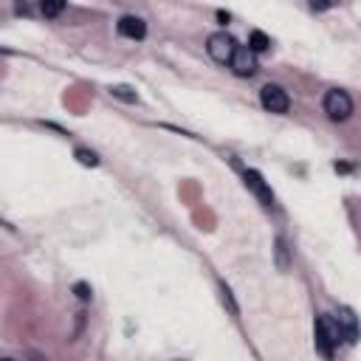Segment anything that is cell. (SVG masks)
I'll return each instance as SVG.
<instances>
[{
	"label": "cell",
	"instance_id": "10",
	"mask_svg": "<svg viewBox=\"0 0 361 361\" xmlns=\"http://www.w3.org/2000/svg\"><path fill=\"white\" fill-rule=\"evenodd\" d=\"M40 9L45 17H60L65 9V0H40Z\"/></svg>",
	"mask_w": 361,
	"mask_h": 361
},
{
	"label": "cell",
	"instance_id": "9",
	"mask_svg": "<svg viewBox=\"0 0 361 361\" xmlns=\"http://www.w3.org/2000/svg\"><path fill=\"white\" fill-rule=\"evenodd\" d=\"M249 49H251L254 54L268 51V49H271V40H268V34H265V31H251V34H249Z\"/></svg>",
	"mask_w": 361,
	"mask_h": 361
},
{
	"label": "cell",
	"instance_id": "16",
	"mask_svg": "<svg viewBox=\"0 0 361 361\" xmlns=\"http://www.w3.org/2000/svg\"><path fill=\"white\" fill-rule=\"evenodd\" d=\"M74 291H76V296H79V299H85V302H87V299H90V288H87V285H85V283H79V285H76V288H74Z\"/></svg>",
	"mask_w": 361,
	"mask_h": 361
},
{
	"label": "cell",
	"instance_id": "2",
	"mask_svg": "<svg viewBox=\"0 0 361 361\" xmlns=\"http://www.w3.org/2000/svg\"><path fill=\"white\" fill-rule=\"evenodd\" d=\"M322 105H325L328 119H333V121H347L353 116V99H350L347 90H339V87L328 90Z\"/></svg>",
	"mask_w": 361,
	"mask_h": 361
},
{
	"label": "cell",
	"instance_id": "7",
	"mask_svg": "<svg viewBox=\"0 0 361 361\" xmlns=\"http://www.w3.org/2000/svg\"><path fill=\"white\" fill-rule=\"evenodd\" d=\"M229 65H232V71L237 76H254L257 74V54L251 49H240V45H237V51H235Z\"/></svg>",
	"mask_w": 361,
	"mask_h": 361
},
{
	"label": "cell",
	"instance_id": "5",
	"mask_svg": "<svg viewBox=\"0 0 361 361\" xmlns=\"http://www.w3.org/2000/svg\"><path fill=\"white\" fill-rule=\"evenodd\" d=\"M243 180H246V187L251 190V195H254L265 209L274 206V201H277V198H274V190L268 187V180H265L257 169H246V172H243Z\"/></svg>",
	"mask_w": 361,
	"mask_h": 361
},
{
	"label": "cell",
	"instance_id": "3",
	"mask_svg": "<svg viewBox=\"0 0 361 361\" xmlns=\"http://www.w3.org/2000/svg\"><path fill=\"white\" fill-rule=\"evenodd\" d=\"M206 51H209V57H212L215 62L226 65V62H232V57H235V51H237V42H235V37H232V34L217 31V34H212V37H209V42H206Z\"/></svg>",
	"mask_w": 361,
	"mask_h": 361
},
{
	"label": "cell",
	"instance_id": "13",
	"mask_svg": "<svg viewBox=\"0 0 361 361\" xmlns=\"http://www.w3.org/2000/svg\"><path fill=\"white\" fill-rule=\"evenodd\" d=\"M110 94H113L116 99H121V102H135V99H139V96H135L133 90H130V87H124V85H119V87H110Z\"/></svg>",
	"mask_w": 361,
	"mask_h": 361
},
{
	"label": "cell",
	"instance_id": "12",
	"mask_svg": "<svg viewBox=\"0 0 361 361\" xmlns=\"http://www.w3.org/2000/svg\"><path fill=\"white\" fill-rule=\"evenodd\" d=\"M277 262H280V271H288V246H285V237H277Z\"/></svg>",
	"mask_w": 361,
	"mask_h": 361
},
{
	"label": "cell",
	"instance_id": "15",
	"mask_svg": "<svg viewBox=\"0 0 361 361\" xmlns=\"http://www.w3.org/2000/svg\"><path fill=\"white\" fill-rule=\"evenodd\" d=\"M310 6H313L316 12H328V9L336 6V0H310Z\"/></svg>",
	"mask_w": 361,
	"mask_h": 361
},
{
	"label": "cell",
	"instance_id": "4",
	"mask_svg": "<svg viewBox=\"0 0 361 361\" xmlns=\"http://www.w3.org/2000/svg\"><path fill=\"white\" fill-rule=\"evenodd\" d=\"M260 102L268 113H288L291 108V96H288V90L280 87V85H265L260 90Z\"/></svg>",
	"mask_w": 361,
	"mask_h": 361
},
{
	"label": "cell",
	"instance_id": "11",
	"mask_svg": "<svg viewBox=\"0 0 361 361\" xmlns=\"http://www.w3.org/2000/svg\"><path fill=\"white\" fill-rule=\"evenodd\" d=\"M76 161H79V164H85V167H96V164H99V156H96L94 150H85V147H79V150H76Z\"/></svg>",
	"mask_w": 361,
	"mask_h": 361
},
{
	"label": "cell",
	"instance_id": "6",
	"mask_svg": "<svg viewBox=\"0 0 361 361\" xmlns=\"http://www.w3.org/2000/svg\"><path fill=\"white\" fill-rule=\"evenodd\" d=\"M336 319H339V325H342L344 342H347V344H355V342H358V336H361V325H358V316H355V310L344 305V308H339Z\"/></svg>",
	"mask_w": 361,
	"mask_h": 361
},
{
	"label": "cell",
	"instance_id": "1",
	"mask_svg": "<svg viewBox=\"0 0 361 361\" xmlns=\"http://www.w3.org/2000/svg\"><path fill=\"white\" fill-rule=\"evenodd\" d=\"M344 342V333H342V325L336 316L330 313H322L316 316V344L325 355H333V347H339Z\"/></svg>",
	"mask_w": 361,
	"mask_h": 361
},
{
	"label": "cell",
	"instance_id": "8",
	"mask_svg": "<svg viewBox=\"0 0 361 361\" xmlns=\"http://www.w3.org/2000/svg\"><path fill=\"white\" fill-rule=\"evenodd\" d=\"M116 28H119V34H121V37H127V40H144V34H147L144 20H142V17H133V15L121 17Z\"/></svg>",
	"mask_w": 361,
	"mask_h": 361
},
{
	"label": "cell",
	"instance_id": "14",
	"mask_svg": "<svg viewBox=\"0 0 361 361\" xmlns=\"http://www.w3.org/2000/svg\"><path fill=\"white\" fill-rule=\"evenodd\" d=\"M220 294H223V302H226V305H229V310H232V313L237 316L240 310H237V305H235V296H232V291H229V288H226V285H220Z\"/></svg>",
	"mask_w": 361,
	"mask_h": 361
}]
</instances>
